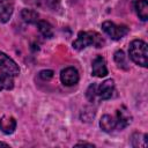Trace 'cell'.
Returning a JSON list of instances; mask_svg holds the SVG:
<instances>
[{
  "label": "cell",
  "instance_id": "1",
  "mask_svg": "<svg viewBox=\"0 0 148 148\" xmlns=\"http://www.w3.org/2000/svg\"><path fill=\"white\" fill-rule=\"evenodd\" d=\"M104 44V40L102 36L96 31H80L77 35V38L73 42V47L77 51H81L90 45H94L96 47H102Z\"/></svg>",
  "mask_w": 148,
  "mask_h": 148
},
{
  "label": "cell",
  "instance_id": "2",
  "mask_svg": "<svg viewBox=\"0 0 148 148\" xmlns=\"http://www.w3.org/2000/svg\"><path fill=\"white\" fill-rule=\"evenodd\" d=\"M130 58L139 66L147 67L148 65V47L147 44L141 39H134L131 42L128 47Z\"/></svg>",
  "mask_w": 148,
  "mask_h": 148
},
{
  "label": "cell",
  "instance_id": "3",
  "mask_svg": "<svg viewBox=\"0 0 148 148\" xmlns=\"http://www.w3.org/2000/svg\"><path fill=\"white\" fill-rule=\"evenodd\" d=\"M102 29L103 31L113 40H118V39H121L123 37H125L127 34H128V28L127 25H124V24H116L111 21H105L102 23Z\"/></svg>",
  "mask_w": 148,
  "mask_h": 148
},
{
  "label": "cell",
  "instance_id": "4",
  "mask_svg": "<svg viewBox=\"0 0 148 148\" xmlns=\"http://www.w3.org/2000/svg\"><path fill=\"white\" fill-rule=\"evenodd\" d=\"M0 71L5 72V73H8L13 76H16V75L20 74L18 65L12 58H9L7 54H5L1 51H0Z\"/></svg>",
  "mask_w": 148,
  "mask_h": 148
},
{
  "label": "cell",
  "instance_id": "5",
  "mask_svg": "<svg viewBox=\"0 0 148 148\" xmlns=\"http://www.w3.org/2000/svg\"><path fill=\"white\" fill-rule=\"evenodd\" d=\"M79 79H80L79 72L74 67H66L60 73V80H61L62 84L67 86V87L76 84L79 82Z\"/></svg>",
  "mask_w": 148,
  "mask_h": 148
},
{
  "label": "cell",
  "instance_id": "6",
  "mask_svg": "<svg viewBox=\"0 0 148 148\" xmlns=\"http://www.w3.org/2000/svg\"><path fill=\"white\" fill-rule=\"evenodd\" d=\"M132 121V116L125 106H120L116 113V128L124 130Z\"/></svg>",
  "mask_w": 148,
  "mask_h": 148
},
{
  "label": "cell",
  "instance_id": "7",
  "mask_svg": "<svg viewBox=\"0 0 148 148\" xmlns=\"http://www.w3.org/2000/svg\"><path fill=\"white\" fill-rule=\"evenodd\" d=\"M91 73L96 77H104L108 75V68H106V62L102 56H97L91 66Z\"/></svg>",
  "mask_w": 148,
  "mask_h": 148
},
{
  "label": "cell",
  "instance_id": "8",
  "mask_svg": "<svg viewBox=\"0 0 148 148\" xmlns=\"http://www.w3.org/2000/svg\"><path fill=\"white\" fill-rule=\"evenodd\" d=\"M113 90H114V82L113 80L108 79L97 87V96L101 99H109L111 98Z\"/></svg>",
  "mask_w": 148,
  "mask_h": 148
},
{
  "label": "cell",
  "instance_id": "9",
  "mask_svg": "<svg viewBox=\"0 0 148 148\" xmlns=\"http://www.w3.org/2000/svg\"><path fill=\"white\" fill-rule=\"evenodd\" d=\"M14 10V0H0V21L6 23L12 17Z\"/></svg>",
  "mask_w": 148,
  "mask_h": 148
},
{
  "label": "cell",
  "instance_id": "10",
  "mask_svg": "<svg viewBox=\"0 0 148 148\" xmlns=\"http://www.w3.org/2000/svg\"><path fill=\"white\" fill-rule=\"evenodd\" d=\"M16 128V120L12 116H2L0 118V131L5 134H12Z\"/></svg>",
  "mask_w": 148,
  "mask_h": 148
},
{
  "label": "cell",
  "instance_id": "11",
  "mask_svg": "<svg viewBox=\"0 0 148 148\" xmlns=\"http://www.w3.org/2000/svg\"><path fill=\"white\" fill-rule=\"evenodd\" d=\"M134 9H135L140 20L147 21V18H148V2H147V0H135Z\"/></svg>",
  "mask_w": 148,
  "mask_h": 148
},
{
  "label": "cell",
  "instance_id": "12",
  "mask_svg": "<svg viewBox=\"0 0 148 148\" xmlns=\"http://www.w3.org/2000/svg\"><path fill=\"white\" fill-rule=\"evenodd\" d=\"M99 126L104 132H112L116 130V118L110 114H104L99 120Z\"/></svg>",
  "mask_w": 148,
  "mask_h": 148
},
{
  "label": "cell",
  "instance_id": "13",
  "mask_svg": "<svg viewBox=\"0 0 148 148\" xmlns=\"http://www.w3.org/2000/svg\"><path fill=\"white\" fill-rule=\"evenodd\" d=\"M37 27L39 32L45 37V38H52L53 37V28L52 25L46 22V21H38L37 22Z\"/></svg>",
  "mask_w": 148,
  "mask_h": 148
},
{
  "label": "cell",
  "instance_id": "14",
  "mask_svg": "<svg viewBox=\"0 0 148 148\" xmlns=\"http://www.w3.org/2000/svg\"><path fill=\"white\" fill-rule=\"evenodd\" d=\"M21 16L27 23H30V24L36 23L37 24V22H38V13L35 12L34 9H28V8L23 9L21 12Z\"/></svg>",
  "mask_w": 148,
  "mask_h": 148
},
{
  "label": "cell",
  "instance_id": "15",
  "mask_svg": "<svg viewBox=\"0 0 148 148\" xmlns=\"http://www.w3.org/2000/svg\"><path fill=\"white\" fill-rule=\"evenodd\" d=\"M114 61L116 64L118 65V67L123 68V69H127L128 68V64H127V59H126V56L124 53V51L119 50L114 53Z\"/></svg>",
  "mask_w": 148,
  "mask_h": 148
},
{
  "label": "cell",
  "instance_id": "16",
  "mask_svg": "<svg viewBox=\"0 0 148 148\" xmlns=\"http://www.w3.org/2000/svg\"><path fill=\"white\" fill-rule=\"evenodd\" d=\"M0 76H1V80H2V83H3V89H6V90H10V89H13V87H14L13 75L2 72V73L0 74Z\"/></svg>",
  "mask_w": 148,
  "mask_h": 148
},
{
  "label": "cell",
  "instance_id": "17",
  "mask_svg": "<svg viewBox=\"0 0 148 148\" xmlns=\"http://www.w3.org/2000/svg\"><path fill=\"white\" fill-rule=\"evenodd\" d=\"M87 98L89 102H94L95 101V97L97 96V86L95 83H91L88 89H87Z\"/></svg>",
  "mask_w": 148,
  "mask_h": 148
},
{
  "label": "cell",
  "instance_id": "18",
  "mask_svg": "<svg viewBox=\"0 0 148 148\" xmlns=\"http://www.w3.org/2000/svg\"><path fill=\"white\" fill-rule=\"evenodd\" d=\"M39 76H40V79H43V80H50V79L53 76V71H51V69L40 71V72H39Z\"/></svg>",
  "mask_w": 148,
  "mask_h": 148
},
{
  "label": "cell",
  "instance_id": "19",
  "mask_svg": "<svg viewBox=\"0 0 148 148\" xmlns=\"http://www.w3.org/2000/svg\"><path fill=\"white\" fill-rule=\"evenodd\" d=\"M75 146H76V147H77V146H88V147H94V145H92V143H88V142H77Z\"/></svg>",
  "mask_w": 148,
  "mask_h": 148
},
{
  "label": "cell",
  "instance_id": "20",
  "mask_svg": "<svg viewBox=\"0 0 148 148\" xmlns=\"http://www.w3.org/2000/svg\"><path fill=\"white\" fill-rule=\"evenodd\" d=\"M0 147H8V143H6V142H1V141H0Z\"/></svg>",
  "mask_w": 148,
  "mask_h": 148
},
{
  "label": "cell",
  "instance_id": "21",
  "mask_svg": "<svg viewBox=\"0 0 148 148\" xmlns=\"http://www.w3.org/2000/svg\"><path fill=\"white\" fill-rule=\"evenodd\" d=\"M3 89V83H2V80H1V76H0V90Z\"/></svg>",
  "mask_w": 148,
  "mask_h": 148
}]
</instances>
